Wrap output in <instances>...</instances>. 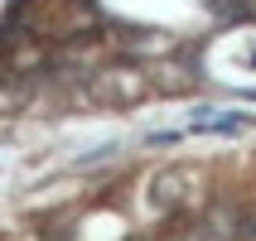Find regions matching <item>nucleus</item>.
Segmentation results:
<instances>
[{
  "instance_id": "obj_1",
  "label": "nucleus",
  "mask_w": 256,
  "mask_h": 241,
  "mask_svg": "<svg viewBox=\"0 0 256 241\" xmlns=\"http://www.w3.org/2000/svg\"><path fill=\"white\" fill-rule=\"evenodd\" d=\"M256 126V116L246 111H222V116H198L194 126H188V135H242V130Z\"/></svg>"
},
{
  "instance_id": "obj_2",
  "label": "nucleus",
  "mask_w": 256,
  "mask_h": 241,
  "mask_svg": "<svg viewBox=\"0 0 256 241\" xmlns=\"http://www.w3.org/2000/svg\"><path fill=\"white\" fill-rule=\"evenodd\" d=\"M242 237H246V241H256V213H246V217H242Z\"/></svg>"
}]
</instances>
